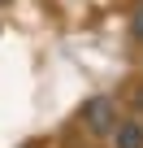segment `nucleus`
<instances>
[{
	"mask_svg": "<svg viewBox=\"0 0 143 148\" xmlns=\"http://www.w3.org/2000/svg\"><path fill=\"white\" fill-rule=\"evenodd\" d=\"M83 122H87V131H91L96 139H108L113 126H117V105H113L108 96H91V100L83 105Z\"/></svg>",
	"mask_w": 143,
	"mask_h": 148,
	"instance_id": "1",
	"label": "nucleus"
},
{
	"mask_svg": "<svg viewBox=\"0 0 143 148\" xmlns=\"http://www.w3.org/2000/svg\"><path fill=\"white\" fill-rule=\"evenodd\" d=\"M113 144L117 148H143V122H117L113 126Z\"/></svg>",
	"mask_w": 143,
	"mask_h": 148,
	"instance_id": "2",
	"label": "nucleus"
},
{
	"mask_svg": "<svg viewBox=\"0 0 143 148\" xmlns=\"http://www.w3.org/2000/svg\"><path fill=\"white\" fill-rule=\"evenodd\" d=\"M130 31H134V39H143V9L134 13V22H130Z\"/></svg>",
	"mask_w": 143,
	"mask_h": 148,
	"instance_id": "3",
	"label": "nucleus"
},
{
	"mask_svg": "<svg viewBox=\"0 0 143 148\" xmlns=\"http://www.w3.org/2000/svg\"><path fill=\"white\" fill-rule=\"evenodd\" d=\"M0 5H13V0H0Z\"/></svg>",
	"mask_w": 143,
	"mask_h": 148,
	"instance_id": "4",
	"label": "nucleus"
}]
</instances>
